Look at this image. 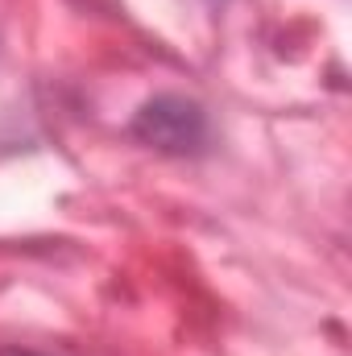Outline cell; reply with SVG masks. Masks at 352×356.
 <instances>
[{"instance_id": "7a4b0ae2", "label": "cell", "mask_w": 352, "mask_h": 356, "mask_svg": "<svg viewBox=\"0 0 352 356\" xmlns=\"http://www.w3.org/2000/svg\"><path fill=\"white\" fill-rule=\"evenodd\" d=\"M0 356H46V353H33V348H0Z\"/></svg>"}, {"instance_id": "6da1fadb", "label": "cell", "mask_w": 352, "mask_h": 356, "mask_svg": "<svg viewBox=\"0 0 352 356\" xmlns=\"http://www.w3.org/2000/svg\"><path fill=\"white\" fill-rule=\"evenodd\" d=\"M129 137L154 154H166V158H199L211 141V120H207V108L199 99L162 91L133 112Z\"/></svg>"}]
</instances>
